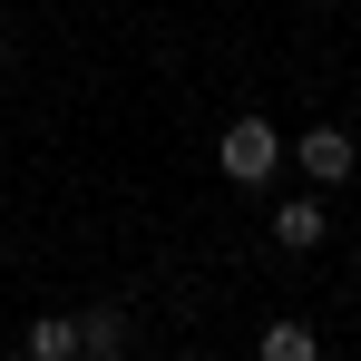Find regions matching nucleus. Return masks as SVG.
I'll return each mask as SVG.
<instances>
[{"mask_svg":"<svg viewBox=\"0 0 361 361\" xmlns=\"http://www.w3.org/2000/svg\"><path fill=\"white\" fill-rule=\"evenodd\" d=\"M215 166H225L235 185H264L274 166H283V137H274L264 118H235V127H225V147H215Z\"/></svg>","mask_w":361,"mask_h":361,"instance_id":"1","label":"nucleus"},{"mask_svg":"<svg viewBox=\"0 0 361 361\" xmlns=\"http://www.w3.org/2000/svg\"><path fill=\"white\" fill-rule=\"evenodd\" d=\"M127 342V312H78V352H118Z\"/></svg>","mask_w":361,"mask_h":361,"instance_id":"6","label":"nucleus"},{"mask_svg":"<svg viewBox=\"0 0 361 361\" xmlns=\"http://www.w3.org/2000/svg\"><path fill=\"white\" fill-rule=\"evenodd\" d=\"M302 176L342 185V176H352V137H342V127H312V137H302Z\"/></svg>","mask_w":361,"mask_h":361,"instance_id":"2","label":"nucleus"},{"mask_svg":"<svg viewBox=\"0 0 361 361\" xmlns=\"http://www.w3.org/2000/svg\"><path fill=\"white\" fill-rule=\"evenodd\" d=\"M274 244H293V254H312V244H322V205H312V195H293V205L274 215Z\"/></svg>","mask_w":361,"mask_h":361,"instance_id":"4","label":"nucleus"},{"mask_svg":"<svg viewBox=\"0 0 361 361\" xmlns=\"http://www.w3.org/2000/svg\"><path fill=\"white\" fill-rule=\"evenodd\" d=\"M312 322H264V361H312Z\"/></svg>","mask_w":361,"mask_h":361,"instance_id":"5","label":"nucleus"},{"mask_svg":"<svg viewBox=\"0 0 361 361\" xmlns=\"http://www.w3.org/2000/svg\"><path fill=\"white\" fill-rule=\"evenodd\" d=\"M20 352L30 361H78V322H68V312H39V322L20 332Z\"/></svg>","mask_w":361,"mask_h":361,"instance_id":"3","label":"nucleus"}]
</instances>
